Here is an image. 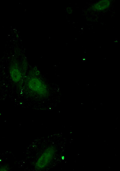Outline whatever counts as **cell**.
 I'll list each match as a JSON object with an SVG mask.
<instances>
[{
    "label": "cell",
    "instance_id": "obj_6",
    "mask_svg": "<svg viewBox=\"0 0 120 171\" xmlns=\"http://www.w3.org/2000/svg\"><path fill=\"white\" fill-rule=\"evenodd\" d=\"M66 12L68 14H71L72 13V9L71 8L68 7L66 8Z\"/></svg>",
    "mask_w": 120,
    "mask_h": 171
},
{
    "label": "cell",
    "instance_id": "obj_5",
    "mask_svg": "<svg viewBox=\"0 0 120 171\" xmlns=\"http://www.w3.org/2000/svg\"><path fill=\"white\" fill-rule=\"evenodd\" d=\"M9 166L6 165L0 166V171H7L9 170Z\"/></svg>",
    "mask_w": 120,
    "mask_h": 171
},
{
    "label": "cell",
    "instance_id": "obj_3",
    "mask_svg": "<svg viewBox=\"0 0 120 171\" xmlns=\"http://www.w3.org/2000/svg\"><path fill=\"white\" fill-rule=\"evenodd\" d=\"M111 2L110 0H100L93 4L91 7L90 9L93 11H103L110 7Z\"/></svg>",
    "mask_w": 120,
    "mask_h": 171
},
{
    "label": "cell",
    "instance_id": "obj_4",
    "mask_svg": "<svg viewBox=\"0 0 120 171\" xmlns=\"http://www.w3.org/2000/svg\"><path fill=\"white\" fill-rule=\"evenodd\" d=\"M17 64L15 63L10 66L9 74L11 79L13 82L17 83L21 80L22 74Z\"/></svg>",
    "mask_w": 120,
    "mask_h": 171
},
{
    "label": "cell",
    "instance_id": "obj_1",
    "mask_svg": "<svg viewBox=\"0 0 120 171\" xmlns=\"http://www.w3.org/2000/svg\"><path fill=\"white\" fill-rule=\"evenodd\" d=\"M57 152L56 147L52 145L47 147L43 151L36 160L35 169L41 170L45 169L52 162Z\"/></svg>",
    "mask_w": 120,
    "mask_h": 171
},
{
    "label": "cell",
    "instance_id": "obj_2",
    "mask_svg": "<svg viewBox=\"0 0 120 171\" xmlns=\"http://www.w3.org/2000/svg\"><path fill=\"white\" fill-rule=\"evenodd\" d=\"M27 84L30 90L40 97H45L48 95L49 90L47 85L37 76L28 78Z\"/></svg>",
    "mask_w": 120,
    "mask_h": 171
}]
</instances>
